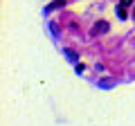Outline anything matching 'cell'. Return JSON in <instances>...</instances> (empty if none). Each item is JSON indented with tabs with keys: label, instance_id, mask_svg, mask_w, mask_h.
Segmentation results:
<instances>
[{
	"label": "cell",
	"instance_id": "1",
	"mask_svg": "<svg viewBox=\"0 0 135 126\" xmlns=\"http://www.w3.org/2000/svg\"><path fill=\"white\" fill-rule=\"evenodd\" d=\"M104 32H108V23H106V20H99V23L92 27L90 34H92V36H97V34H104Z\"/></svg>",
	"mask_w": 135,
	"mask_h": 126
},
{
	"label": "cell",
	"instance_id": "2",
	"mask_svg": "<svg viewBox=\"0 0 135 126\" xmlns=\"http://www.w3.org/2000/svg\"><path fill=\"white\" fill-rule=\"evenodd\" d=\"M63 56H68V59H70L72 63H77V61H79L77 52H74V50H70V47H65V50H63Z\"/></svg>",
	"mask_w": 135,
	"mask_h": 126
},
{
	"label": "cell",
	"instance_id": "3",
	"mask_svg": "<svg viewBox=\"0 0 135 126\" xmlns=\"http://www.w3.org/2000/svg\"><path fill=\"white\" fill-rule=\"evenodd\" d=\"M59 7H65V0H54V2H50V5L45 7V11H52V9H59Z\"/></svg>",
	"mask_w": 135,
	"mask_h": 126
},
{
	"label": "cell",
	"instance_id": "4",
	"mask_svg": "<svg viewBox=\"0 0 135 126\" xmlns=\"http://www.w3.org/2000/svg\"><path fill=\"white\" fill-rule=\"evenodd\" d=\"M117 18H122V20H126V9H124V7H117Z\"/></svg>",
	"mask_w": 135,
	"mask_h": 126
},
{
	"label": "cell",
	"instance_id": "5",
	"mask_svg": "<svg viewBox=\"0 0 135 126\" xmlns=\"http://www.w3.org/2000/svg\"><path fill=\"white\" fill-rule=\"evenodd\" d=\"M50 29H52L54 34H59V27H56V23H50Z\"/></svg>",
	"mask_w": 135,
	"mask_h": 126
},
{
	"label": "cell",
	"instance_id": "6",
	"mask_svg": "<svg viewBox=\"0 0 135 126\" xmlns=\"http://www.w3.org/2000/svg\"><path fill=\"white\" fill-rule=\"evenodd\" d=\"M119 5H122V7H128V5H133V0H122Z\"/></svg>",
	"mask_w": 135,
	"mask_h": 126
},
{
	"label": "cell",
	"instance_id": "7",
	"mask_svg": "<svg viewBox=\"0 0 135 126\" xmlns=\"http://www.w3.org/2000/svg\"><path fill=\"white\" fill-rule=\"evenodd\" d=\"M133 16H135V11H133Z\"/></svg>",
	"mask_w": 135,
	"mask_h": 126
}]
</instances>
